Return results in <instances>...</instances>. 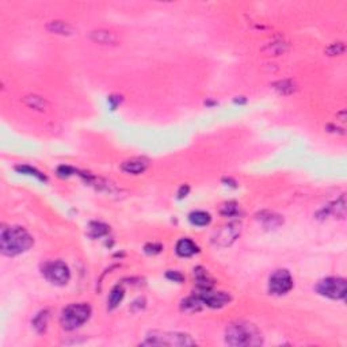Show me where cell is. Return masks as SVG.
<instances>
[{
  "label": "cell",
  "mask_w": 347,
  "mask_h": 347,
  "mask_svg": "<svg viewBox=\"0 0 347 347\" xmlns=\"http://www.w3.org/2000/svg\"><path fill=\"white\" fill-rule=\"evenodd\" d=\"M225 342L234 347H255L263 344V335L255 324L238 320L226 327Z\"/></svg>",
  "instance_id": "1"
},
{
  "label": "cell",
  "mask_w": 347,
  "mask_h": 347,
  "mask_svg": "<svg viewBox=\"0 0 347 347\" xmlns=\"http://www.w3.org/2000/svg\"><path fill=\"white\" fill-rule=\"evenodd\" d=\"M34 244V240L27 230L22 226L2 228L0 232V250L6 256H16L28 251Z\"/></svg>",
  "instance_id": "2"
},
{
  "label": "cell",
  "mask_w": 347,
  "mask_h": 347,
  "mask_svg": "<svg viewBox=\"0 0 347 347\" xmlns=\"http://www.w3.org/2000/svg\"><path fill=\"white\" fill-rule=\"evenodd\" d=\"M197 344L191 335L185 332H167L152 331L148 332L146 340L141 342V346H170V347H187Z\"/></svg>",
  "instance_id": "3"
},
{
  "label": "cell",
  "mask_w": 347,
  "mask_h": 347,
  "mask_svg": "<svg viewBox=\"0 0 347 347\" xmlns=\"http://www.w3.org/2000/svg\"><path fill=\"white\" fill-rule=\"evenodd\" d=\"M90 316H91V307L89 304H71L64 308V311L61 313V327L67 331H73V330L81 327L90 319Z\"/></svg>",
  "instance_id": "4"
},
{
  "label": "cell",
  "mask_w": 347,
  "mask_h": 347,
  "mask_svg": "<svg viewBox=\"0 0 347 347\" xmlns=\"http://www.w3.org/2000/svg\"><path fill=\"white\" fill-rule=\"evenodd\" d=\"M42 275L46 281L56 286H64L71 279L69 267L63 261H49V262L44 263Z\"/></svg>",
  "instance_id": "5"
},
{
  "label": "cell",
  "mask_w": 347,
  "mask_h": 347,
  "mask_svg": "<svg viewBox=\"0 0 347 347\" xmlns=\"http://www.w3.org/2000/svg\"><path fill=\"white\" fill-rule=\"evenodd\" d=\"M315 291L327 299L343 300L347 293L346 279L340 277H328L317 282Z\"/></svg>",
  "instance_id": "6"
},
{
  "label": "cell",
  "mask_w": 347,
  "mask_h": 347,
  "mask_svg": "<svg viewBox=\"0 0 347 347\" xmlns=\"http://www.w3.org/2000/svg\"><path fill=\"white\" fill-rule=\"evenodd\" d=\"M242 234V224L238 221L229 222L226 225L221 226L220 229L214 234L213 236V244L220 248H226V247L232 246L239 239Z\"/></svg>",
  "instance_id": "7"
},
{
  "label": "cell",
  "mask_w": 347,
  "mask_h": 347,
  "mask_svg": "<svg viewBox=\"0 0 347 347\" xmlns=\"http://www.w3.org/2000/svg\"><path fill=\"white\" fill-rule=\"evenodd\" d=\"M293 289V277L287 270H277L269 279V291L271 295L283 296Z\"/></svg>",
  "instance_id": "8"
},
{
  "label": "cell",
  "mask_w": 347,
  "mask_h": 347,
  "mask_svg": "<svg viewBox=\"0 0 347 347\" xmlns=\"http://www.w3.org/2000/svg\"><path fill=\"white\" fill-rule=\"evenodd\" d=\"M195 295L199 297L204 305L209 308H218L225 307L226 304L230 303V296L225 292H214L212 289H198V293Z\"/></svg>",
  "instance_id": "9"
},
{
  "label": "cell",
  "mask_w": 347,
  "mask_h": 347,
  "mask_svg": "<svg viewBox=\"0 0 347 347\" xmlns=\"http://www.w3.org/2000/svg\"><path fill=\"white\" fill-rule=\"evenodd\" d=\"M90 38L94 42L101 45H117L118 44V36L115 33L105 30V28H99V30H94L90 34Z\"/></svg>",
  "instance_id": "10"
},
{
  "label": "cell",
  "mask_w": 347,
  "mask_h": 347,
  "mask_svg": "<svg viewBox=\"0 0 347 347\" xmlns=\"http://www.w3.org/2000/svg\"><path fill=\"white\" fill-rule=\"evenodd\" d=\"M22 102H23L24 105L27 106L28 109L36 110V111H41V113L48 111V110L50 109V103H49L44 97L37 95V94H30V95H26V97L22 99Z\"/></svg>",
  "instance_id": "11"
},
{
  "label": "cell",
  "mask_w": 347,
  "mask_h": 347,
  "mask_svg": "<svg viewBox=\"0 0 347 347\" xmlns=\"http://www.w3.org/2000/svg\"><path fill=\"white\" fill-rule=\"evenodd\" d=\"M148 168V162L144 159H130L121 164V170L132 175H140Z\"/></svg>",
  "instance_id": "12"
},
{
  "label": "cell",
  "mask_w": 347,
  "mask_h": 347,
  "mask_svg": "<svg viewBox=\"0 0 347 347\" xmlns=\"http://www.w3.org/2000/svg\"><path fill=\"white\" fill-rule=\"evenodd\" d=\"M256 218H258L259 222H262L267 229H275V228H278L279 225L283 224V218L279 214L274 213V212H261L256 216Z\"/></svg>",
  "instance_id": "13"
},
{
  "label": "cell",
  "mask_w": 347,
  "mask_h": 347,
  "mask_svg": "<svg viewBox=\"0 0 347 347\" xmlns=\"http://www.w3.org/2000/svg\"><path fill=\"white\" fill-rule=\"evenodd\" d=\"M175 251H177V254L179 255V256H182V258H189V256H193V255L197 254L198 251H199V248H198V246L193 242V240L185 238L181 239V240L177 243Z\"/></svg>",
  "instance_id": "14"
},
{
  "label": "cell",
  "mask_w": 347,
  "mask_h": 347,
  "mask_svg": "<svg viewBox=\"0 0 347 347\" xmlns=\"http://www.w3.org/2000/svg\"><path fill=\"white\" fill-rule=\"evenodd\" d=\"M323 212L326 213V216L332 214V216H336V217L344 218V216H346V198H344V194H342L339 199H336L334 204L324 208Z\"/></svg>",
  "instance_id": "15"
},
{
  "label": "cell",
  "mask_w": 347,
  "mask_h": 347,
  "mask_svg": "<svg viewBox=\"0 0 347 347\" xmlns=\"http://www.w3.org/2000/svg\"><path fill=\"white\" fill-rule=\"evenodd\" d=\"M287 49H289L287 42L282 40H277L273 41V42H269L266 46H263L262 52L266 53L267 56H279V54L286 53Z\"/></svg>",
  "instance_id": "16"
},
{
  "label": "cell",
  "mask_w": 347,
  "mask_h": 347,
  "mask_svg": "<svg viewBox=\"0 0 347 347\" xmlns=\"http://www.w3.org/2000/svg\"><path fill=\"white\" fill-rule=\"evenodd\" d=\"M46 28L53 34H60V36H71V34H73L72 26L67 23V22H63V20H52V22H49Z\"/></svg>",
  "instance_id": "17"
},
{
  "label": "cell",
  "mask_w": 347,
  "mask_h": 347,
  "mask_svg": "<svg viewBox=\"0 0 347 347\" xmlns=\"http://www.w3.org/2000/svg\"><path fill=\"white\" fill-rule=\"evenodd\" d=\"M124 296H125V291H124V287H122L121 285H117V286H114L113 289H111V292H110L109 295V299H107V308H109L110 311L115 309V308L122 303Z\"/></svg>",
  "instance_id": "18"
},
{
  "label": "cell",
  "mask_w": 347,
  "mask_h": 347,
  "mask_svg": "<svg viewBox=\"0 0 347 347\" xmlns=\"http://www.w3.org/2000/svg\"><path fill=\"white\" fill-rule=\"evenodd\" d=\"M273 89L277 90L282 95H291V94L296 93L297 84L293 80H291V79H285V80L275 81L274 84H273Z\"/></svg>",
  "instance_id": "19"
},
{
  "label": "cell",
  "mask_w": 347,
  "mask_h": 347,
  "mask_svg": "<svg viewBox=\"0 0 347 347\" xmlns=\"http://www.w3.org/2000/svg\"><path fill=\"white\" fill-rule=\"evenodd\" d=\"M189 220H190V222L193 224V225L205 226V225H208V224H209L210 220H212V217H210L209 213H206V212H204V210H197V212H193V213H190Z\"/></svg>",
  "instance_id": "20"
},
{
  "label": "cell",
  "mask_w": 347,
  "mask_h": 347,
  "mask_svg": "<svg viewBox=\"0 0 347 347\" xmlns=\"http://www.w3.org/2000/svg\"><path fill=\"white\" fill-rule=\"evenodd\" d=\"M89 232H90V236H91V238H102V236H105V235L109 234L110 226L106 225V224H103V222L94 221V222H91V224H90Z\"/></svg>",
  "instance_id": "21"
},
{
  "label": "cell",
  "mask_w": 347,
  "mask_h": 347,
  "mask_svg": "<svg viewBox=\"0 0 347 347\" xmlns=\"http://www.w3.org/2000/svg\"><path fill=\"white\" fill-rule=\"evenodd\" d=\"M15 170L20 174H24V175H30V177L37 178V179L41 182L48 181V178L45 177L44 174L37 170V168H34V167L28 166V164H19V166L15 167Z\"/></svg>",
  "instance_id": "22"
},
{
  "label": "cell",
  "mask_w": 347,
  "mask_h": 347,
  "mask_svg": "<svg viewBox=\"0 0 347 347\" xmlns=\"http://www.w3.org/2000/svg\"><path fill=\"white\" fill-rule=\"evenodd\" d=\"M49 319V312L48 311H41L38 315L33 320V327L36 328L37 332H44L48 326Z\"/></svg>",
  "instance_id": "23"
},
{
  "label": "cell",
  "mask_w": 347,
  "mask_h": 347,
  "mask_svg": "<svg viewBox=\"0 0 347 347\" xmlns=\"http://www.w3.org/2000/svg\"><path fill=\"white\" fill-rule=\"evenodd\" d=\"M239 205L236 204V202L234 201H229V202H225V204H222L221 208H220V213L222 214V216H225V217H234V216H236V214L239 213Z\"/></svg>",
  "instance_id": "24"
},
{
  "label": "cell",
  "mask_w": 347,
  "mask_h": 347,
  "mask_svg": "<svg viewBox=\"0 0 347 347\" xmlns=\"http://www.w3.org/2000/svg\"><path fill=\"white\" fill-rule=\"evenodd\" d=\"M346 50V46H344L343 42H335V44H331L326 49V53L328 56H342Z\"/></svg>",
  "instance_id": "25"
},
{
  "label": "cell",
  "mask_w": 347,
  "mask_h": 347,
  "mask_svg": "<svg viewBox=\"0 0 347 347\" xmlns=\"http://www.w3.org/2000/svg\"><path fill=\"white\" fill-rule=\"evenodd\" d=\"M166 277L170 279V281H174V282H178V283H182L183 281H185V277H183V274H181L179 271H172V270L167 271Z\"/></svg>",
  "instance_id": "26"
},
{
  "label": "cell",
  "mask_w": 347,
  "mask_h": 347,
  "mask_svg": "<svg viewBox=\"0 0 347 347\" xmlns=\"http://www.w3.org/2000/svg\"><path fill=\"white\" fill-rule=\"evenodd\" d=\"M163 250V247L160 244H147L146 252L147 254H159Z\"/></svg>",
  "instance_id": "27"
},
{
  "label": "cell",
  "mask_w": 347,
  "mask_h": 347,
  "mask_svg": "<svg viewBox=\"0 0 347 347\" xmlns=\"http://www.w3.org/2000/svg\"><path fill=\"white\" fill-rule=\"evenodd\" d=\"M189 191H190V189H189V186L187 185H183L181 187V190H179V193H178V198H185V197H187V194H189Z\"/></svg>",
  "instance_id": "28"
},
{
  "label": "cell",
  "mask_w": 347,
  "mask_h": 347,
  "mask_svg": "<svg viewBox=\"0 0 347 347\" xmlns=\"http://www.w3.org/2000/svg\"><path fill=\"white\" fill-rule=\"evenodd\" d=\"M117 97H110L109 98V102L111 103V109H115L117 107V105L118 103H121V99H115Z\"/></svg>",
  "instance_id": "29"
}]
</instances>
